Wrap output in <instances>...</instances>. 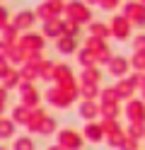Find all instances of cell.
<instances>
[{"label": "cell", "mask_w": 145, "mask_h": 150, "mask_svg": "<svg viewBox=\"0 0 145 150\" xmlns=\"http://www.w3.org/2000/svg\"><path fill=\"white\" fill-rule=\"evenodd\" d=\"M80 99V95H75V92H68L63 87H58L56 82L48 90H44V102L48 107H53V109H70L75 102Z\"/></svg>", "instance_id": "obj_1"}, {"label": "cell", "mask_w": 145, "mask_h": 150, "mask_svg": "<svg viewBox=\"0 0 145 150\" xmlns=\"http://www.w3.org/2000/svg\"><path fill=\"white\" fill-rule=\"evenodd\" d=\"M63 17L75 20V22H80V24H90L92 22V5H87L85 0H65Z\"/></svg>", "instance_id": "obj_2"}, {"label": "cell", "mask_w": 145, "mask_h": 150, "mask_svg": "<svg viewBox=\"0 0 145 150\" xmlns=\"http://www.w3.org/2000/svg\"><path fill=\"white\" fill-rule=\"evenodd\" d=\"M56 143L63 145L65 150H82L87 140L82 136V131H77L73 126H65V128H58L56 131Z\"/></svg>", "instance_id": "obj_3"}, {"label": "cell", "mask_w": 145, "mask_h": 150, "mask_svg": "<svg viewBox=\"0 0 145 150\" xmlns=\"http://www.w3.org/2000/svg\"><path fill=\"white\" fill-rule=\"evenodd\" d=\"M121 12L131 20L133 27L145 29V3L143 0H123L121 3Z\"/></svg>", "instance_id": "obj_4"}, {"label": "cell", "mask_w": 145, "mask_h": 150, "mask_svg": "<svg viewBox=\"0 0 145 150\" xmlns=\"http://www.w3.org/2000/svg\"><path fill=\"white\" fill-rule=\"evenodd\" d=\"M109 29H111V39H116V41H128L131 36H133L131 34L133 32V24H131V20L123 12L114 15L111 20H109Z\"/></svg>", "instance_id": "obj_5"}, {"label": "cell", "mask_w": 145, "mask_h": 150, "mask_svg": "<svg viewBox=\"0 0 145 150\" xmlns=\"http://www.w3.org/2000/svg\"><path fill=\"white\" fill-rule=\"evenodd\" d=\"M63 7H65V0H41L34 12L39 17V22H46V20H53V17H63Z\"/></svg>", "instance_id": "obj_6"}, {"label": "cell", "mask_w": 145, "mask_h": 150, "mask_svg": "<svg viewBox=\"0 0 145 150\" xmlns=\"http://www.w3.org/2000/svg\"><path fill=\"white\" fill-rule=\"evenodd\" d=\"M15 44H19L27 53H34V51H44V46H46V36H44L41 32L29 29V32H19V39H17Z\"/></svg>", "instance_id": "obj_7"}, {"label": "cell", "mask_w": 145, "mask_h": 150, "mask_svg": "<svg viewBox=\"0 0 145 150\" xmlns=\"http://www.w3.org/2000/svg\"><path fill=\"white\" fill-rule=\"evenodd\" d=\"M17 95H19L17 102L24 104V107H39L41 99H44V92L36 90V82H24V80H22V85L17 87Z\"/></svg>", "instance_id": "obj_8"}, {"label": "cell", "mask_w": 145, "mask_h": 150, "mask_svg": "<svg viewBox=\"0 0 145 150\" xmlns=\"http://www.w3.org/2000/svg\"><path fill=\"white\" fill-rule=\"evenodd\" d=\"M85 46H90L97 56V65H106L111 58V46L106 44V39H97V36H85Z\"/></svg>", "instance_id": "obj_9"}, {"label": "cell", "mask_w": 145, "mask_h": 150, "mask_svg": "<svg viewBox=\"0 0 145 150\" xmlns=\"http://www.w3.org/2000/svg\"><path fill=\"white\" fill-rule=\"evenodd\" d=\"M123 114H126V119H128V124H145V102L140 97L126 99Z\"/></svg>", "instance_id": "obj_10"}, {"label": "cell", "mask_w": 145, "mask_h": 150, "mask_svg": "<svg viewBox=\"0 0 145 150\" xmlns=\"http://www.w3.org/2000/svg\"><path fill=\"white\" fill-rule=\"evenodd\" d=\"M104 68H106V75H111V78L116 80V78L128 75V70H131V61H128V56H123V53H114Z\"/></svg>", "instance_id": "obj_11"}, {"label": "cell", "mask_w": 145, "mask_h": 150, "mask_svg": "<svg viewBox=\"0 0 145 150\" xmlns=\"http://www.w3.org/2000/svg\"><path fill=\"white\" fill-rule=\"evenodd\" d=\"M29 133H34V136H41V138H48V136H53L56 131H58V119L51 116V114H46L39 124H34L32 128H27Z\"/></svg>", "instance_id": "obj_12"}, {"label": "cell", "mask_w": 145, "mask_h": 150, "mask_svg": "<svg viewBox=\"0 0 145 150\" xmlns=\"http://www.w3.org/2000/svg\"><path fill=\"white\" fill-rule=\"evenodd\" d=\"M82 136L87 143H92V145H99L104 143V128L99 124V119H94V121H85V126H82Z\"/></svg>", "instance_id": "obj_13"}, {"label": "cell", "mask_w": 145, "mask_h": 150, "mask_svg": "<svg viewBox=\"0 0 145 150\" xmlns=\"http://www.w3.org/2000/svg\"><path fill=\"white\" fill-rule=\"evenodd\" d=\"M39 22V17L34 10H29V7H24V10H19L15 17H12V24L17 27L19 32H29V29H34V24Z\"/></svg>", "instance_id": "obj_14"}, {"label": "cell", "mask_w": 145, "mask_h": 150, "mask_svg": "<svg viewBox=\"0 0 145 150\" xmlns=\"http://www.w3.org/2000/svg\"><path fill=\"white\" fill-rule=\"evenodd\" d=\"M114 90H116V95H119V99H121V102L131 99L133 95H138V90H135V82H133V78H131V75L116 78V82H114Z\"/></svg>", "instance_id": "obj_15"}, {"label": "cell", "mask_w": 145, "mask_h": 150, "mask_svg": "<svg viewBox=\"0 0 145 150\" xmlns=\"http://www.w3.org/2000/svg\"><path fill=\"white\" fill-rule=\"evenodd\" d=\"M53 46H56V51L61 53V56H73V53H77V49H80L77 36H70V34H61L53 41Z\"/></svg>", "instance_id": "obj_16"}, {"label": "cell", "mask_w": 145, "mask_h": 150, "mask_svg": "<svg viewBox=\"0 0 145 150\" xmlns=\"http://www.w3.org/2000/svg\"><path fill=\"white\" fill-rule=\"evenodd\" d=\"M77 116L82 121L99 119V102L97 99H80V104H77Z\"/></svg>", "instance_id": "obj_17"}, {"label": "cell", "mask_w": 145, "mask_h": 150, "mask_svg": "<svg viewBox=\"0 0 145 150\" xmlns=\"http://www.w3.org/2000/svg\"><path fill=\"white\" fill-rule=\"evenodd\" d=\"M41 34L46 36V41H56L63 34V17H53V20L41 22Z\"/></svg>", "instance_id": "obj_18"}, {"label": "cell", "mask_w": 145, "mask_h": 150, "mask_svg": "<svg viewBox=\"0 0 145 150\" xmlns=\"http://www.w3.org/2000/svg\"><path fill=\"white\" fill-rule=\"evenodd\" d=\"M29 116H32V107H24V104H19V102L10 109V119H12L17 126H24V128H27Z\"/></svg>", "instance_id": "obj_19"}, {"label": "cell", "mask_w": 145, "mask_h": 150, "mask_svg": "<svg viewBox=\"0 0 145 150\" xmlns=\"http://www.w3.org/2000/svg\"><path fill=\"white\" fill-rule=\"evenodd\" d=\"M87 32L90 36H97V39H111V29H109V22H102V20H92L87 24Z\"/></svg>", "instance_id": "obj_20"}, {"label": "cell", "mask_w": 145, "mask_h": 150, "mask_svg": "<svg viewBox=\"0 0 145 150\" xmlns=\"http://www.w3.org/2000/svg\"><path fill=\"white\" fill-rule=\"evenodd\" d=\"M17 133V124L10 116H0V143H5V140H12Z\"/></svg>", "instance_id": "obj_21"}, {"label": "cell", "mask_w": 145, "mask_h": 150, "mask_svg": "<svg viewBox=\"0 0 145 150\" xmlns=\"http://www.w3.org/2000/svg\"><path fill=\"white\" fill-rule=\"evenodd\" d=\"M123 114L121 102H99V116H109V119H119Z\"/></svg>", "instance_id": "obj_22"}, {"label": "cell", "mask_w": 145, "mask_h": 150, "mask_svg": "<svg viewBox=\"0 0 145 150\" xmlns=\"http://www.w3.org/2000/svg\"><path fill=\"white\" fill-rule=\"evenodd\" d=\"M75 61H77L80 68H90V65H97V56H94V51L90 49V46H82V49H77Z\"/></svg>", "instance_id": "obj_23"}, {"label": "cell", "mask_w": 145, "mask_h": 150, "mask_svg": "<svg viewBox=\"0 0 145 150\" xmlns=\"http://www.w3.org/2000/svg\"><path fill=\"white\" fill-rule=\"evenodd\" d=\"M27 58H29V53H27V51H24V49H22V46H19V44H12V46H10L7 61L12 63L15 68H19V65H22V63H27Z\"/></svg>", "instance_id": "obj_24"}, {"label": "cell", "mask_w": 145, "mask_h": 150, "mask_svg": "<svg viewBox=\"0 0 145 150\" xmlns=\"http://www.w3.org/2000/svg\"><path fill=\"white\" fill-rule=\"evenodd\" d=\"M99 92H102L99 82H85V80H80V99H97Z\"/></svg>", "instance_id": "obj_25"}, {"label": "cell", "mask_w": 145, "mask_h": 150, "mask_svg": "<svg viewBox=\"0 0 145 150\" xmlns=\"http://www.w3.org/2000/svg\"><path fill=\"white\" fill-rule=\"evenodd\" d=\"M80 80H85V82H99V85H102V80H104L102 65H90V68H82Z\"/></svg>", "instance_id": "obj_26"}, {"label": "cell", "mask_w": 145, "mask_h": 150, "mask_svg": "<svg viewBox=\"0 0 145 150\" xmlns=\"http://www.w3.org/2000/svg\"><path fill=\"white\" fill-rule=\"evenodd\" d=\"M39 65H41V63H39ZM39 65L32 63V61H27V63L19 65V73H22V80L24 82H36L39 80Z\"/></svg>", "instance_id": "obj_27"}, {"label": "cell", "mask_w": 145, "mask_h": 150, "mask_svg": "<svg viewBox=\"0 0 145 150\" xmlns=\"http://www.w3.org/2000/svg\"><path fill=\"white\" fill-rule=\"evenodd\" d=\"M0 85H3V87H7L10 92H12V90H17L19 85H22V73H19V68H12V70H10L5 78H3V80H0Z\"/></svg>", "instance_id": "obj_28"}, {"label": "cell", "mask_w": 145, "mask_h": 150, "mask_svg": "<svg viewBox=\"0 0 145 150\" xmlns=\"http://www.w3.org/2000/svg\"><path fill=\"white\" fill-rule=\"evenodd\" d=\"M12 150H36L34 136H29V133L15 136V138H12Z\"/></svg>", "instance_id": "obj_29"}, {"label": "cell", "mask_w": 145, "mask_h": 150, "mask_svg": "<svg viewBox=\"0 0 145 150\" xmlns=\"http://www.w3.org/2000/svg\"><path fill=\"white\" fill-rule=\"evenodd\" d=\"M53 73H56V63H53L51 58H44L41 65H39V80L53 82Z\"/></svg>", "instance_id": "obj_30"}, {"label": "cell", "mask_w": 145, "mask_h": 150, "mask_svg": "<svg viewBox=\"0 0 145 150\" xmlns=\"http://www.w3.org/2000/svg\"><path fill=\"white\" fill-rule=\"evenodd\" d=\"M0 39L7 41V44H15V41L19 39V29L12 24V20H10V24H5L3 29H0Z\"/></svg>", "instance_id": "obj_31"}, {"label": "cell", "mask_w": 145, "mask_h": 150, "mask_svg": "<svg viewBox=\"0 0 145 150\" xmlns=\"http://www.w3.org/2000/svg\"><path fill=\"white\" fill-rule=\"evenodd\" d=\"M63 34L82 36V24H80V22H75V20H68V17H63Z\"/></svg>", "instance_id": "obj_32"}, {"label": "cell", "mask_w": 145, "mask_h": 150, "mask_svg": "<svg viewBox=\"0 0 145 150\" xmlns=\"http://www.w3.org/2000/svg\"><path fill=\"white\" fill-rule=\"evenodd\" d=\"M126 133L135 140H145V124H128L126 126Z\"/></svg>", "instance_id": "obj_33"}, {"label": "cell", "mask_w": 145, "mask_h": 150, "mask_svg": "<svg viewBox=\"0 0 145 150\" xmlns=\"http://www.w3.org/2000/svg\"><path fill=\"white\" fill-rule=\"evenodd\" d=\"M131 70H145V53L143 51H133L131 56Z\"/></svg>", "instance_id": "obj_34"}, {"label": "cell", "mask_w": 145, "mask_h": 150, "mask_svg": "<svg viewBox=\"0 0 145 150\" xmlns=\"http://www.w3.org/2000/svg\"><path fill=\"white\" fill-rule=\"evenodd\" d=\"M121 3H123V0H99L97 7L104 10V12H114V10H119V7H121Z\"/></svg>", "instance_id": "obj_35"}, {"label": "cell", "mask_w": 145, "mask_h": 150, "mask_svg": "<svg viewBox=\"0 0 145 150\" xmlns=\"http://www.w3.org/2000/svg\"><path fill=\"white\" fill-rule=\"evenodd\" d=\"M119 150H140V140H135V138H131L128 133H126L123 140H121V145H119Z\"/></svg>", "instance_id": "obj_36"}, {"label": "cell", "mask_w": 145, "mask_h": 150, "mask_svg": "<svg viewBox=\"0 0 145 150\" xmlns=\"http://www.w3.org/2000/svg\"><path fill=\"white\" fill-rule=\"evenodd\" d=\"M131 51H143L145 53V32L131 36Z\"/></svg>", "instance_id": "obj_37"}, {"label": "cell", "mask_w": 145, "mask_h": 150, "mask_svg": "<svg viewBox=\"0 0 145 150\" xmlns=\"http://www.w3.org/2000/svg\"><path fill=\"white\" fill-rule=\"evenodd\" d=\"M7 99H10V90L0 85V114H5V109H7Z\"/></svg>", "instance_id": "obj_38"}, {"label": "cell", "mask_w": 145, "mask_h": 150, "mask_svg": "<svg viewBox=\"0 0 145 150\" xmlns=\"http://www.w3.org/2000/svg\"><path fill=\"white\" fill-rule=\"evenodd\" d=\"M12 68H15V65L10 63L7 58H3V56H0V80H3V78H5V75H7L10 70H12Z\"/></svg>", "instance_id": "obj_39"}, {"label": "cell", "mask_w": 145, "mask_h": 150, "mask_svg": "<svg viewBox=\"0 0 145 150\" xmlns=\"http://www.w3.org/2000/svg\"><path fill=\"white\" fill-rule=\"evenodd\" d=\"M10 20H12V17H10V10L5 5H0V29H3L5 24H10Z\"/></svg>", "instance_id": "obj_40"}, {"label": "cell", "mask_w": 145, "mask_h": 150, "mask_svg": "<svg viewBox=\"0 0 145 150\" xmlns=\"http://www.w3.org/2000/svg\"><path fill=\"white\" fill-rule=\"evenodd\" d=\"M10 46H12V44H7V41H3V39H0V56H3V58H7Z\"/></svg>", "instance_id": "obj_41"}, {"label": "cell", "mask_w": 145, "mask_h": 150, "mask_svg": "<svg viewBox=\"0 0 145 150\" xmlns=\"http://www.w3.org/2000/svg\"><path fill=\"white\" fill-rule=\"evenodd\" d=\"M46 150H65V148H63V145H58V143H56V145H48Z\"/></svg>", "instance_id": "obj_42"}, {"label": "cell", "mask_w": 145, "mask_h": 150, "mask_svg": "<svg viewBox=\"0 0 145 150\" xmlns=\"http://www.w3.org/2000/svg\"><path fill=\"white\" fill-rule=\"evenodd\" d=\"M87 5H92V7H97V3H99V0H85Z\"/></svg>", "instance_id": "obj_43"}, {"label": "cell", "mask_w": 145, "mask_h": 150, "mask_svg": "<svg viewBox=\"0 0 145 150\" xmlns=\"http://www.w3.org/2000/svg\"><path fill=\"white\" fill-rule=\"evenodd\" d=\"M140 95H143V97H140V99H143V102H145V87H143V90H140Z\"/></svg>", "instance_id": "obj_44"}, {"label": "cell", "mask_w": 145, "mask_h": 150, "mask_svg": "<svg viewBox=\"0 0 145 150\" xmlns=\"http://www.w3.org/2000/svg\"><path fill=\"white\" fill-rule=\"evenodd\" d=\"M0 150H12V148H7V145H0Z\"/></svg>", "instance_id": "obj_45"}, {"label": "cell", "mask_w": 145, "mask_h": 150, "mask_svg": "<svg viewBox=\"0 0 145 150\" xmlns=\"http://www.w3.org/2000/svg\"><path fill=\"white\" fill-rule=\"evenodd\" d=\"M0 116H3V114H0Z\"/></svg>", "instance_id": "obj_46"}, {"label": "cell", "mask_w": 145, "mask_h": 150, "mask_svg": "<svg viewBox=\"0 0 145 150\" xmlns=\"http://www.w3.org/2000/svg\"><path fill=\"white\" fill-rule=\"evenodd\" d=\"M143 3H145V0H143Z\"/></svg>", "instance_id": "obj_47"}]
</instances>
